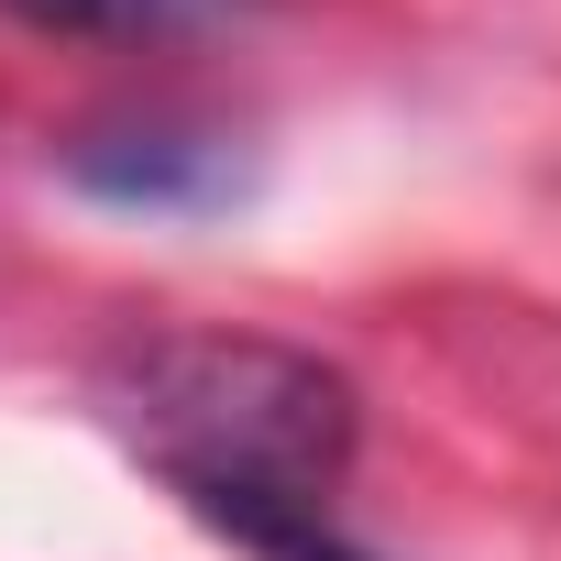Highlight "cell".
Returning a JSON list of instances; mask_svg holds the SVG:
<instances>
[{
  "mask_svg": "<svg viewBox=\"0 0 561 561\" xmlns=\"http://www.w3.org/2000/svg\"><path fill=\"white\" fill-rule=\"evenodd\" d=\"M100 419L133 462L253 561H375L342 539L353 386L287 342L165 331L100 364Z\"/></svg>",
  "mask_w": 561,
  "mask_h": 561,
  "instance_id": "6da1fadb",
  "label": "cell"
},
{
  "mask_svg": "<svg viewBox=\"0 0 561 561\" xmlns=\"http://www.w3.org/2000/svg\"><path fill=\"white\" fill-rule=\"evenodd\" d=\"M78 187H100L122 209H209L231 187V154L198 133H100V144H78Z\"/></svg>",
  "mask_w": 561,
  "mask_h": 561,
  "instance_id": "7a4b0ae2",
  "label": "cell"
},
{
  "mask_svg": "<svg viewBox=\"0 0 561 561\" xmlns=\"http://www.w3.org/2000/svg\"><path fill=\"white\" fill-rule=\"evenodd\" d=\"M45 34H198L220 12H253V0H0Z\"/></svg>",
  "mask_w": 561,
  "mask_h": 561,
  "instance_id": "3957f363",
  "label": "cell"
}]
</instances>
